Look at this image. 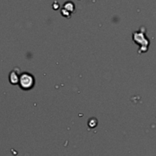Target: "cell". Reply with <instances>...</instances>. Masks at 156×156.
Returning <instances> with one entry per match:
<instances>
[{"mask_svg":"<svg viewBox=\"0 0 156 156\" xmlns=\"http://www.w3.org/2000/svg\"><path fill=\"white\" fill-rule=\"evenodd\" d=\"M133 40L136 43L139 44L140 47V50H139V53L145 52L147 50L148 45H149V41L146 38L145 35L144 31H137L133 34Z\"/></svg>","mask_w":156,"mask_h":156,"instance_id":"cell-1","label":"cell"},{"mask_svg":"<svg viewBox=\"0 0 156 156\" xmlns=\"http://www.w3.org/2000/svg\"><path fill=\"white\" fill-rule=\"evenodd\" d=\"M21 73H20L19 69L16 68L11 71L10 74H9V81L11 84L16 85L19 82V79H20V75Z\"/></svg>","mask_w":156,"mask_h":156,"instance_id":"cell-3","label":"cell"},{"mask_svg":"<svg viewBox=\"0 0 156 156\" xmlns=\"http://www.w3.org/2000/svg\"><path fill=\"white\" fill-rule=\"evenodd\" d=\"M63 9H66V11H68L69 13L72 14L75 11V4L73 2H67L64 4Z\"/></svg>","mask_w":156,"mask_h":156,"instance_id":"cell-4","label":"cell"},{"mask_svg":"<svg viewBox=\"0 0 156 156\" xmlns=\"http://www.w3.org/2000/svg\"><path fill=\"white\" fill-rule=\"evenodd\" d=\"M18 84L23 90H30L35 85V79L31 73H22L20 75Z\"/></svg>","mask_w":156,"mask_h":156,"instance_id":"cell-2","label":"cell"},{"mask_svg":"<svg viewBox=\"0 0 156 156\" xmlns=\"http://www.w3.org/2000/svg\"><path fill=\"white\" fill-rule=\"evenodd\" d=\"M61 14L62 15L64 16V17H66V18H70V16L72 14L69 13L68 11H66V9H64L63 8L61 9Z\"/></svg>","mask_w":156,"mask_h":156,"instance_id":"cell-5","label":"cell"}]
</instances>
